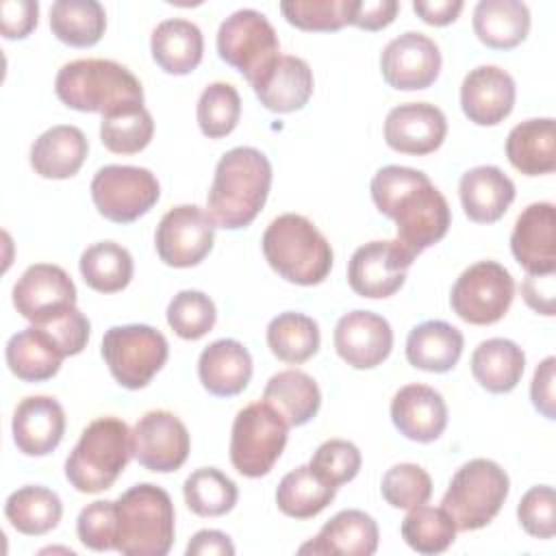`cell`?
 Returning a JSON list of instances; mask_svg holds the SVG:
<instances>
[{
	"label": "cell",
	"instance_id": "1",
	"mask_svg": "<svg viewBox=\"0 0 556 556\" xmlns=\"http://www.w3.org/2000/svg\"><path fill=\"white\" fill-rule=\"evenodd\" d=\"M369 191L376 208L395 222L400 245L415 258L447 235L450 204L421 169L384 165L374 174Z\"/></svg>",
	"mask_w": 556,
	"mask_h": 556
},
{
	"label": "cell",
	"instance_id": "2",
	"mask_svg": "<svg viewBox=\"0 0 556 556\" xmlns=\"http://www.w3.org/2000/svg\"><path fill=\"white\" fill-rule=\"evenodd\" d=\"M271 187L269 159L250 146L228 150L215 167V176L206 195V213L215 228L239 230L250 226Z\"/></svg>",
	"mask_w": 556,
	"mask_h": 556
},
{
	"label": "cell",
	"instance_id": "3",
	"mask_svg": "<svg viewBox=\"0 0 556 556\" xmlns=\"http://www.w3.org/2000/svg\"><path fill=\"white\" fill-rule=\"evenodd\" d=\"M54 91L65 106L83 113H102V117L143 106L139 78L111 59H76L65 63L54 78Z\"/></svg>",
	"mask_w": 556,
	"mask_h": 556
},
{
	"label": "cell",
	"instance_id": "4",
	"mask_svg": "<svg viewBox=\"0 0 556 556\" xmlns=\"http://www.w3.org/2000/svg\"><path fill=\"white\" fill-rule=\"evenodd\" d=\"M265 261L287 282L313 287L332 269V248L317 226L298 213H285L269 222L261 239Z\"/></svg>",
	"mask_w": 556,
	"mask_h": 556
},
{
	"label": "cell",
	"instance_id": "5",
	"mask_svg": "<svg viewBox=\"0 0 556 556\" xmlns=\"http://www.w3.org/2000/svg\"><path fill=\"white\" fill-rule=\"evenodd\" d=\"M115 552L165 556L174 543V504L165 489L141 482L115 500Z\"/></svg>",
	"mask_w": 556,
	"mask_h": 556
},
{
	"label": "cell",
	"instance_id": "6",
	"mask_svg": "<svg viewBox=\"0 0 556 556\" xmlns=\"http://www.w3.org/2000/svg\"><path fill=\"white\" fill-rule=\"evenodd\" d=\"M132 456L130 428L117 417H98L80 434L65 460V478L80 493L113 486Z\"/></svg>",
	"mask_w": 556,
	"mask_h": 556
},
{
	"label": "cell",
	"instance_id": "7",
	"mask_svg": "<svg viewBox=\"0 0 556 556\" xmlns=\"http://www.w3.org/2000/svg\"><path fill=\"white\" fill-rule=\"evenodd\" d=\"M508 491V473L495 460L473 458L456 469L441 506L454 519L456 530H480L495 519Z\"/></svg>",
	"mask_w": 556,
	"mask_h": 556
},
{
	"label": "cell",
	"instance_id": "8",
	"mask_svg": "<svg viewBox=\"0 0 556 556\" xmlns=\"http://www.w3.org/2000/svg\"><path fill=\"white\" fill-rule=\"evenodd\" d=\"M217 54L239 70L252 89L269 76L282 56L276 28L256 9H239L219 24Z\"/></svg>",
	"mask_w": 556,
	"mask_h": 556
},
{
	"label": "cell",
	"instance_id": "9",
	"mask_svg": "<svg viewBox=\"0 0 556 556\" xmlns=\"http://www.w3.org/2000/svg\"><path fill=\"white\" fill-rule=\"evenodd\" d=\"M289 437L285 417L263 402L243 406L230 430V463L245 478L267 476L280 458Z\"/></svg>",
	"mask_w": 556,
	"mask_h": 556
},
{
	"label": "cell",
	"instance_id": "10",
	"mask_svg": "<svg viewBox=\"0 0 556 556\" xmlns=\"http://www.w3.org/2000/svg\"><path fill=\"white\" fill-rule=\"evenodd\" d=\"M169 356L163 332L146 324L113 326L102 337V358L111 376L124 389L137 391L150 384Z\"/></svg>",
	"mask_w": 556,
	"mask_h": 556
},
{
	"label": "cell",
	"instance_id": "11",
	"mask_svg": "<svg viewBox=\"0 0 556 556\" xmlns=\"http://www.w3.org/2000/svg\"><path fill=\"white\" fill-rule=\"evenodd\" d=\"M515 298V280L497 261L469 265L450 293L452 311L467 324L489 326L500 321Z\"/></svg>",
	"mask_w": 556,
	"mask_h": 556
},
{
	"label": "cell",
	"instance_id": "12",
	"mask_svg": "<svg viewBox=\"0 0 556 556\" xmlns=\"http://www.w3.org/2000/svg\"><path fill=\"white\" fill-rule=\"evenodd\" d=\"M161 195L156 176L146 167L104 165L91 180V200L102 217L130 224L146 215Z\"/></svg>",
	"mask_w": 556,
	"mask_h": 556
},
{
	"label": "cell",
	"instance_id": "13",
	"mask_svg": "<svg viewBox=\"0 0 556 556\" xmlns=\"http://www.w3.org/2000/svg\"><path fill=\"white\" fill-rule=\"evenodd\" d=\"M215 224L198 204H178L169 208L154 232L159 258L169 267H193L213 250Z\"/></svg>",
	"mask_w": 556,
	"mask_h": 556
},
{
	"label": "cell",
	"instance_id": "14",
	"mask_svg": "<svg viewBox=\"0 0 556 556\" xmlns=\"http://www.w3.org/2000/svg\"><path fill=\"white\" fill-rule=\"evenodd\" d=\"M132 458L156 473H169L185 465L189 456V430L169 410H148L130 430Z\"/></svg>",
	"mask_w": 556,
	"mask_h": 556
},
{
	"label": "cell",
	"instance_id": "15",
	"mask_svg": "<svg viewBox=\"0 0 556 556\" xmlns=\"http://www.w3.org/2000/svg\"><path fill=\"white\" fill-rule=\"evenodd\" d=\"M413 261L415 256L397 239L369 241L354 250L348 263V282L361 298H389L404 285Z\"/></svg>",
	"mask_w": 556,
	"mask_h": 556
},
{
	"label": "cell",
	"instance_id": "16",
	"mask_svg": "<svg viewBox=\"0 0 556 556\" xmlns=\"http://www.w3.org/2000/svg\"><path fill=\"white\" fill-rule=\"evenodd\" d=\"M13 306L33 326H41L76 306V287L63 267L35 263L17 278Z\"/></svg>",
	"mask_w": 556,
	"mask_h": 556
},
{
	"label": "cell",
	"instance_id": "17",
	"mask_svg": "<svg viewBox=\"0 0 556 556\" xmlns=\"http://www.w3.org/2000/svg\"><path fill=\"white\" fill-rule=\"evenodd\" d=\"M380 72L384 83L397 91L426 89L441 72L439 46L424 33H402L384 46Z\"/></svg>",
	"mask_w": 556,
	"mask_h": 556
},
{
	"label": "cell",
	"instance_id": "18",
	"mask_svg": "<svg viewBox=\"0 0 556 556\" xmlns=\"http://www.w3.org/2000/svg\"><path fill=\"white\" fill-rule=\"evenodd\" d=\"M334 350L354 369H374L389 358L393 330L389 321L371 311L345 313L334 326Z\"/></svg>",
	"mask_w": 556,
	"mask_h": 556
},
{
	"label": "cell",
	"instance_id": "19",
	"mask_svg": "<svg viewBox=\"0 0 556 556\" xmlns=\"http://www.w3.org/2000/svg\"><path fill=\"white\" fill-rule=\"evenodd\" d=\"M447 135L443 111L430 102H406L393 106L384 119V141L391 150L424 156L441 148Z\"/></svg>",
	"mask_w": 556,
	"mask_h": 556
},
{
	"label": "cell",
	"instance_id": "20",
	"mask_svg": "<svg viewBox=\"0 0 556 556\" xmlns=\"http://www.w3.org/2000/svg\"><path fill=\"white\" fill-rule=\"evenodd\" d=\"M556 211L552 202L528 204L513 228L510 250L528 274L556 271Z\"/></svg>",
	"mask_w": 556,
	"mask_h": 556
},
{
	"label": "cell",
	"instance_id": "21",
	"mask_svg": "<svg viewBox=\"0 0 556 556\" xmlns=\"http://www.w3.org/2000/svg\"><path fill=\"white\" fill-rule=\"evenodd\" d=\"M515 80L497 65L473 67L460 85V106L469 122L495 126L504 122L515 106Z\"/></svg>",
	"mask_w": 556,
	"mask_h": 556
},
{
	"label": "cell",
	"instance_id": "22",
	"mask_svg": "<svg viewBox=\"0 0 556 556\" xmlns=\"http://www.w3.org/2000/svg\"><path fill=\"white\" fill-rule=\"evenodd\" d=\"M13 443L26 456H46L65 434V410L50 395H28L13 413Z\"/></svg>",
	"mask_w": 556,
	"mask_h": 556
},
{
	"label": "cell",
	"instance_id": "23",
	"mask_svg": "<svg viewBox=\"0 0 556 556\" xmlns=\"http://www.w3.org/2000/svg\"><path fill=\"white\" fill-rule=\"evenodd\" d=\"M391 421L410 441H437L447 426V404L428 384H406L391 400Z\"/></svg>",
	"mask_w": 556,
	"mask_h": 556
},
{
	"label": "cell",
	"instance_id": "24",
	"mask_svg": "<svg viewBox=\"0 0 556 556\" xmlns=\"http://www.w3.org/2000/svg\"><path fill=\"white\" fill-rule=\"evenodd\" d=\"M378 549V523L365 510L348 508L328 519L319 534L304 543L300 554L371 556Z\"/></svg>",
	"mask_w": 556,
	"mask_h": 556
},
{
	"label": "cell",
	"instance_id": "25",
	"mask_svg": "<svg viewBox=\"0 0 556 556\" xmlns=\"http://www.w3.org/2000/svg\"><path fill=\"white\" fill-rule=\"evenodd\" d=\"M465 215L476 224H493L504 217L515 200V182L495 165L467 169L458 182Z\"/></svg>",
	"mask_w": 556,
	"mask_h": 556
},
{
	"label": "cell",
	"instance_id": "26",
	"mask_svg": "<svg viewBox=\"0 0 556 556\" xmlns=\"http://www.w3.org/2000/svg\"><path fill=\"white\" fill-rule=\"evenodd\" d=\"M198 376L211 395H239L252 378V356L237 339H217L202 350Z\"/></svg>",
	"mask_w": 556,
	"mask_h": 556
},
{
	"label": "cell",
	"instance_id": "27",
	"mask_svg": "<svg viewBox=\"0 0 556 556\" xmlns=\"http://www.w3.org/2000/svg\"><path fill=\"white\" fill-rule=\"evenodd\" d=\"M89 143L78 126L59 124L41 132L30 146V165L41 178H72L85 163Z\"/></svg>",
	"mask_w": 556,
	"mask_h": 556
},
{
	"label": "cell",
	"instance_id": "28",
	"mask_svg": "<svg viewBox=\"0 0 556 556\" xmlns=\"http://www.w3.org/2000/svg\"><path fill=\"white\" fill-rule=\"evenodd\" d=\"M465 348L463 332L441 319H428L417 324L406 337V361L424 371L445 374L450 371Z\"/></svg>",
	"mask_w": 556,
	"mask_h": 556
},
{
	"label": "cell",
	"instance_id": "29",
	"mask_svg": "<svg viewBox=\"0 0 556 556\" xmlns=\"http://www.w3.org/2000/svg\"><path fill=\"white\" fill-rule=\"evenodd\" d=\"M150 50L154 63L174 76H185L193 72L204 52V37L202 30L182 17L163 20L150 37Z\"/></svg>",
	"mask_w": 556,
	"mask_h": 556
},
{
	"label": "cell",
	"instance_id": "30",
	"mask_svg": "<svg viewBox=\"0 0 556 556\" xmlns=\"http://www.w3.org/2000/svg\"><path fill=\"white\" fill-rule=\"evenodd\" d=\"M510 165L526 176H543L556 169V126L552 117H534L517 124L506 137Z\"/></svg>",
	"mask_w": 556,
	"mask_h": 556
},
{
	"label": "cell",
	"instance_id": "31",
	"mask_svg": "<svg viewBox=\"0 0 556 556\" xmlns=\"http://www.w3.org/2000/svg\"><path fill=\"white\" fill-rule=\"evenodd\" d=\"M4 356L11 374L24 382L50 380L65 358L54 339L39 326L15 332L7 341Z\"/></svg>",
	"mask_w": 556,
	"mask_h": 556
},
{
	"label": "cell",
	"instance_id": "32",
	"mask_svg": "<svg viewBox=\"0 0 556 556\" xmlns=\"http://www.w3.org/2000/svg\"><path fill=\"white\" fill-rule=\"evenodd\" d=\"M254 93L271 113L300 111L313 96V70L304 59L285 54Z\"/></svg>",
	"mask_w": 556,
	"mask_h": 556
},
{
	"label": "cell",
	"instance_id": "33",
	"mask_svg": "<svg viewBox=\"0 0 556 556\" xmlns=\"http://www.w3.org/2000/svg\"><path fill=\"white\" fill-rule=\"evenodd\" d=\"M526 369L523 350L502 337L486 339L478 343L471 354V374L482 389L489 393H508L513 391Z\"/></svg>",
	"mask_w": 556,
	"mask_h": 556
},
{
	"label": "cell",
	"instance_id": "34",
	"mask_svg": "<svg viewBox=\"0 0 556 556\" xmlns=\"http://www.w3.org/2000/svg\"><path fill=\"white\" fill-rule=\"evenodd\" d=\"M473 30L493 50L519 46L530 30V11L519 0H480L473 9Z\"/></svg>",
	"mask_w": 556,
	"mask_h": 556
},
{
	"label": "cell",
	"instance_id": "35",
	"mask_svg": "<svg viewBox=\"0 0 556 556\" xmlns=\"http://www.w3.org/2000/svg\"><path fill=\"white\" fill-rule=\"evenodd\" d=\"M263 400L285 417L289 428L308 424L321 406L317 382L300 369H285L274 374L265 384Z\"/></svg>",
	"mask_w": 556,
	"mask_h": 556
},
{
	"label": "cell",
	"instance_id": "36",
	"mask_svg": "<svg viewBox=\"0 0 556 556\" xmlns=\"http://www.w3.org/2000/svg\"><path fill=\"white\" fill-rule=\"evenodd\" d=\"M4 515L17 532L41 536L59 526L63 504L54 491L41 484H26L7 497Z\"/></svg>",
	"mask_w": 556,
	"mask_h": 556
},
{
	"label": "cell",
	"instance_id": "37",
	"mask_svg": "<svg viewBox=\"0 0 556 556\" xmlns=\"http://www.w3.org/2000/svg\"><path fill=\"white\" fill-rule=\"evenodd\" d=\"M52 35L74 48L96 46L106 30L104 7L96 0H56L50 7Z\"/></svg>",
	"mask_w": 556,
	"mask_h": 556
},
{
	"label": "cell",
	"instance_id": "38",
	"mask_svg": "<svg viewBox=\"0 0 556 556\" xmlns=\"http://www.w3.org/2000/svg\"><path fill=\"white\" fill-rule=\"evenodd\" d=\"M337 495V486L324 482L308 465H300L282 476L276 489L280 513L293 519H311L319 515Z\"/></svg>",
	"mask_w": 556,
	"mask_h": 556
},
{
	"label": "cell",
	"instance_id": "39",
	"mask_svg": "<svg viewBox=\"0 0 556 556\" xmlns=\"http://www.w3.org/2000/svg\"><path fill=\"white\" fill-rule=\"evenodd\" d=\"M83 280L98 293H117L132 280V256L115 241H98L89 245L78 261Z\"/></svg>",
	"mask_w": 556,
	"mask_h": 556
},
{
	"label": "cell",
	"instance_id": "40",
	"mask_svg": "<svg viewBox=\"0 0 556 556\" xmlns=\"http://www.w3.org/2000/svg\"><path fill=\"white\" fill-rule=\"evenodd\" d=\"M267 345L278 361L300 365L317 354L319 326L304 313H280L267 326Z\"/></svg>",
	"mask_w": 556,
	"mask_h": 556
},
{
	"label": "cell",
	"instance_id": "41",
	"mask_svg": "<svg viewBox=\"0 0 556 556\" xmlns=\"http://www.w3.org/2000/svg\"><path fill=\"white\" fill-rule=\"evenodd\" d=\"M182 495L191 513L200 517H222L235 508L239 491L217 467H200L187 476Z\"/></svg>",
	"mask_w": 556,
	"mask_h": 556
},
{
	"label": "cell",
	"instance_id": "42",
	"mask_svg": "<svg viewBox=\"0 0 556 556\" xmlns=\"http://www.w3.org/2000/svg\"><path fill=\"white\" fill-rule=\"evenodd\" d=\"M456 523L447 510L419 504L402 519V539L417 554H441L456 539Z\"/></svg>",
	"mask_w": 556,
	"mask_h": 556
},
{
	"label": "cell",
	"instance_id": "43",
	"mask_svg": "<svg viewBox=\"0 0 556 556\" xmlns=\"http://www.w3.org/2000/svg\"><path fill=\"white\" fill-rule=\"evenodd\" d=\"M154 135V122L146 106L124 109L104 115L100 122V139L106 150L115 154L141 152Z\"/></svg>",
	"mask_w": 556,
	"mask_h": 556
},
{
	"label": "cell",
	"instance_id": "44",
	"mask_svg": "<svg viewBox=\"0 0 556 556\" xmlns=\"http://www.w3.org/2000/svg\"><path fill=\"white\" fill-rule=\"evenodd\" d=\"M198 126L208 139H222L230 135L241 115V96L230 83H211L204 87L198 100Z\"/></svg>",
	"mask_w": 556,
	"mask_h": 556
},
{
	"label": "cell",
	"instance_id": "45",
	"mask_svg": "<svg viewBox=\"0 0 556 556\" xmlns=\"http://www.w3.org/2000/svg\"><path fill=\"white\" fill-rule=\"evenodd\" d=\"M217 311L213 300L195 289L178 291L167 304V324L185 341H198L213 330Z\"/></svg>",
	"mask_w": 556,
	"mask_h": 556
},
{
	"label": "cell",
	"instance_id": "46",
	"mask_svg": "<svg viewBox=\"0 0 556 556\" xmlns=\"http://www.w3.org/2000/svg\"><path fill=\"white\" fill-rule=\"evenodd\" d=\"M380 493L393 508H415L432 495L430 473L415 463H397L384 471Z\"/></svg>",
	"mask_w": 556,
	"mask_h": 556
},
{
	"label": "cell",
	"instance_id": "47",
	"mask_svg": "<svg viewBox=\"0 0 556 556\" xmlns=\"http://www.w3.org/2000/svg\"><path fill=\"white\" fill-rule=\"evenodd\" d=\"M350 0H287L280 11L289 24L302 30L330 33L348 24Z\"/></svg>",
	"mask_w": 556,
	"mask_h": 556
},
{
	"label": "cell",
	"instance_id": "48",
	"mask_svg": "<svg viewBox=\"0 0 556 556\" xmlns=\"http://www.w3.org/2000/svg\"><path fill=\"white\" fill-rule=\"evenodd\" d=\"M361 463H363V456H361V450L352 443V441H345V439H330V441H324L308 467L328 484L332 486H341L350 480L356 478V473L361 471Z\"/></svg>",
	"mask_w": 556,
	"mask_h": 556
},
{
	"label": "cell",
	"instance_id": "49",
	"mask_svg": "<svg viewBox=\"0 0 556 556\" xmlns=\"http://www.w3.org/2000/svg\"><path fill=\"white\" fill-rule=\"evenodd\" d=\"M521 528L534 539H552L556 532V495L549 484L532 486L517 506Z\"/></svg>",
	"mask_w": 556,
	"mask_h": 556
},
{
	"label": "cell",
	"instance_id": "50",
	"mask_svg": "<svg viewBox=\"0 0 556 556\" xmlns=\"http://www.w3.org/2000/svg\"><path fill=\"white\" fill-rule=\"evenodd\" d=\"M115 502L106 500H96L87 504L76 519V532L80 543L93 552L115 549Z\"/></svg>",
	"mask_w": 556,
	"mask_h": 556
},
{
	"label": "cell",
	"instance_id": "51",
	"mask_svg": "<svg viewBox=\"0 0 556 556\" xmlns=\"http://www.w3.org/2000/svg\"><path fill=\"white\" fill-rule=\"evenodd\" d=\"M39 328H43L54 339L63 356L80 354L89 341V319L76 306L41 324Z\"/></svg>",
	"mask_w": 556,
	"mask_h": 556
},
{
	"label": "cell",
	"instance_id": "52",
	"mask_svg": "<svg viewBox=\"0 0 556 556\" xmlns=\"http://www.w3.org/2000/svg\"><path fill=\"white\" fill-rule=\"evenodd\" d=\"M400 11L395 0H350L348 2V24L363 30H380L389 26Z\"/></svg>",
	"mask_w": 556,
	"mask_h": 556
},
{
	"label": "cell",
	"instance_id": "53",
	"mask_svg": "<svg viewBox=\"0 0 556 556\" xmlns=\"http://www.w3.org/2000/svg\"><path fill=\"white\" fill-rule=\"evenodd\" d=\"M39 17L35 0H4L0 2V28L7 39H24L33 33Z\"/></svg>",
	"mask_w": 556,
	"mask_h": 556
},
{
	"label": "cell",
	"instance_id": "54",
	"mask_svg": "<svg viewBox=\"0 0 556 556\" xmlns=\"http://www.w3.org/2000/svg\"><path fill=\"white\" fill-rule=\"evenodd\" d=\"M554 369H556V358L547 356L534 369L532 384H530L532 404L547 419L556 417V410H554V404H556V397H554Z\"/></svg>",
	"mask_w": 556,
	"mask_h": 556
},
{
	"label": "cell",
	"instance_id": "55",
	"mask_svg": "<svg viewBox=\"0 0 556 556\" xmlns=\"http://www.w3.org/2000/svg\"><path fill=\"white\" fill-rule=\"evenodd\" d=\"M554 274H528L521 282V295L526 304L532 311L547 317L554 315V295H556Z\"/></svg>",
	"mask_w": 556,
	"mask_h": 556
},
{
	"label": "cell",
	"instance_id": "56",
	"mask_svg": "<svg viewBox=\"0 0 556 556\" xmlns=\"http://www.w3.org/2000/svg\"><path fill=\"white\" fill-rule=\"evenodd\" d=\"M187 556H232L235 545L226 532L219 530H200L191 536L187 549Z\"/></svg>",
	"mask_w": 556,
	"mask_h": 556
},
{
	"label": "cell",
	"instance_id": "57",
	"mask_svg": "<svg viewBox=\"0 0 556 556\" xmlns=\"http://www.w3.org/2000/svg\"><path fill=\"white\" fill-rule=\"evenodd\" d=\"M463 0H415L413 11L430 26H445L452 24L460 11Z\"/></svg>",
	"mask_w": 556,
	"mask_h": 556
}]
</instances>
